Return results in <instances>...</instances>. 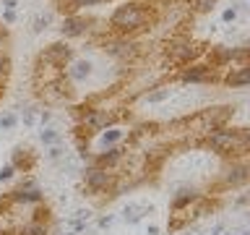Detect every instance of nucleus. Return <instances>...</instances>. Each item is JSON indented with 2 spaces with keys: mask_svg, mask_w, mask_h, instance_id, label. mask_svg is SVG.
Wrapping results in <instances>:
<instances>
[{
  "mask_svg": "<svg viewBox=\"0 0 250 235\" xmlns=\"http://www.w3.org/2000/svg\"><path fill=\"white\" fill-rule=\"evenodd\" d=\"M208 146L219 154L248 152V133L245 131H214L208 136Z\"/></svg>",
  "mask_w": 250,
  "mask_h": 235,
  "instance_id": "f03ea898",
  "label": "nucleus"
},
{
  "mask_svg": "<svg viewBox=\"0 0 250 235\" xmlns=\"http://www.w3.org/2000/svg\"><path fill=\"white\" fill-rule=\"evenodd\" d=\"M109 120H112V115H107V110H86L83 115L86 128H104Z\"/></svg>",
  "mask_w": 250,
  "mask_h": 235,
  "instance_id": "39448f33",
  "label": "nucleus"
},
{
  "mask_svg": "<svg viewBox=\"0 0 250 235\" xmlns=\"http://www.w3.org/2000/svg\"><path fill=\"white\" fill-rule=\"evenodd\" d=\"M248 81H250V70H248V66L232 70V73L227 76V84H232V86H248Z\"/></svg>",
  "mask_w": 250,
  "mask_h": 235,
  "instance_id": "9b49d317",
  "label": "nucleus"
},
{
  "mask_svg": "<svg viewBox=\"0 0 250 235\" xmlns=\"http://www.w3.org/2000/svg\"><path fill=\"white\" fill-rule=\"evenodd\" d=\"M120 139H123V131H117V128H109V131L102 133V144H104V146H112Z\"/></svg>",
  "mask_w": 250,
  "mask_h": 235,
  "instance_id": "ddd939ff",
  "label": "nucleus"
},
{
  "mask_svg": "<svg viewBox=\"0 0 250 235\" xmlns=\"http://www.w3.org/2000/svg\"><path fill=\"white\" fill-rule=\"evenodd\" d=\"M146 21H148V11L144 5H136V3L120 5L112 13V19H109V24H112L117 31H136V29L144 26Z\"/></svg>",
  "mask_w": 250,
  "mask_h": 235,
  "instance_id": "f257e3e1",
  "label": "nucleus"
},
{
  "mask_svg": "<svg viewBox=\"0 0 250 235\" xmlns=\"http://www.w3.org/2000/svg\"><path fill=\"white\" fill-rule=\"evenodd\" d=\"M13 178V164H5L3 170H0V183H3V180H11Z\"/></svg>",
  "mask_w": 250,
  "mask_h": 235,
  "instance_id": "6ab92c4d",
  "label": "nucleus"
},
{
  "mask_svg": "<svg viewBox=\"0 0 250 235\" xmlns=\"http://www.w3.org/2000/svg\"><path fill=\"white\" fill-rule=\"evenodd\" d=\"M55 139H58V136H55L52 131H42V141H44V144H52Z\"/></svg>",
  "mask_w": 250,
  "mask_h": 235,
  "instance_id": "4be33fe9",
  "label": "nucleus"
},
{
  "mask_svg": "<svg viewBox=\"0 0 250 235\" xmlns=\"http://www.w3.org/2000/svg\"><path fill=\"white\" fill-rule=\"evenodd\" d=\"M3 3H5V8H8V11H13V8H16V3H19V0H3Z\"/></svg>",
  "mask_w": 250,
  "mask_h": 235,
  "instance_id": "5701e85b",
  "label": "nucleus"
},
{
  "mask_svg": "<svg viewBox=\"0 0 250 235\" xmlns=\"http://www.w3.org/2000/svg\"><path fill=\"white\" fill-rule=\"evenodd\" d=\"M107 50L112 55H117V58H130V55L136 52V45L133 42H109Z\"/></svg>",
  "mask_w": 250,
  "mask_h": 235,
  "instance_id": "9d476101",
  "label": "nucleus"
},
{
  "mask_svg": "<svg viewBox=\"0 0 250 235\" xmlns=\"http://www.w3.org/2000/svg\"><path fill=\"white\" fill-rule=\"evenodd\" d=\"M120 157H123L120 149H109L107 154H102V157H99V164H115L117 160H120Z\"/></svg>",
  "mask_w": 250,
  "mask_h": 235,
  "instance_id": "4468645a",
  "label": "nucleus"
},
{
  "mask_svg": "<svg viewBox=\"0 0 250 235\" xmlns=\"http://www.w3.org/2000/svg\"><path fill=\"white\" fill-rule=\"evenodd\" d=\"M89 70H91V66L86 60H78V63H73V68L68 70V76L70 78H86L89 76Z\"/></svg>",
  "mask_w": 250,
  "mask_h": 235,
  "instance_id": "f8f14e48",
  "label": "nucleus"
},
{
  "mask_svg": "<svg viewBox=\"0 0 250 235\" xmlns=\"http://www.w3.org/2000/svg\"><path fill=\"white\" fill-rule=\"evenodd\" d=\"M21 235H44V225H39V222H34V225L23 227V230H21Z\"/></svg>",
  "mask_w": 250,
  "mask_h": 235,
  "instance_id": "2eb2a0df",
  "label": "nucleus"
},
{
  "mask_svg": "<svg viewBox=\"0 0 250 235\" xmlns=\"http://www.w3.org/2000/svg\"><path fill=\"white\" fill-rule=\"evenodd\" d=\"M198 52H201V50L190 42V39H175V42L167 45V55H169L175 63H188L190 58H195Z\"/></svg>",
  "mask_w": 250,
  "mask_h": 235,
  "instance_id": "7ed1b4c3",
  "label": "nucleus"
},
{
  "mask_svg": "<svg viewBox=\"0 0 250 235\" xmlns=\"http://www.w3.org/2000/svg\"><path fill=\"white\" fill-rule=\"evenodd\" d=\"M208 78H214V70L203 66H193L183 73V81H208Z\"/></svg>",
  "mask_w": 250,
  "mask_h": 235,
  "instance_id": "6e6552de",
  "label": "nucleus"
},
{
  "mask_svg": "<svg viewBox=\"0 0 250 235\" xmlns=\"http://www.w3.org/2000/svg\"><path fill=\"white\" fill-rule=\"evenodd\" d=\"M13 125H16V115H3V118H0V128H13Z\"/></svg>",
  "mask_w": 250,
  "mask_h": 235,
  "instance_id": "f3484780",
  "label": "nucleus"
},
{
  "mask_svg": "<svg viewBox=\"0 0 250 235\" xmlns=\"http://www.w3.org/2000/svg\"><path fill=\"white\" fill-rule=\"evenodd\" d=\"M86 183H89L91 191H104V188L112 183V178H109L104 170H86Z\"/></svg>",
  "mask_w": 250,
  "mask_h": 235,
  "instance_id": "423d86ee",
  "label": "nucleus"
},
{
  "mask_svg": "<svg viewBox=\"0 0 250 235\" xmlns=\"http://www.w3.org/2000/svg\"><path fill=\"white\" fill-rule=\"evenodd\" d=\"M167 97H169V92H167V89H162V92L148 94V102H162V99H167Z\"/></svg>",
  "mask_w": 250,
  "mask_h": 235,
  "instance_id": "a211bd4d",
  "label": "nucleus"
},
{
  "mask_svg": "<svg viewBox=\"0 0 250 235\" xmlns=\"http://www.w3.org/2000/svg\"><path fill=\"white\" fill-rule=\"evenodd\" d=\"M86 29H89L86 19H76V16H70V19L62 21V34H65V37H78V34H83Z\"/></svg>",
  "mask_w": 250,
  "mask_h": 235,
  "instance_id": "0eeeda50",
  "label": "nucleus"
},
{
  "mask_svg": "<svg viewBox=\"0 0 250 235\" xmlns=\"http://www.w3.org/2000/svg\"><path fill=\"white\" fill-rule=\"evenodd\" d=\"M13 199L29 204V201H39V199H42V193H39V188L26 186V188H19V191H13Z\"/></svg>",
  "mask_w": 250,
  "mask_h": 235,
  "instance_id": "1a4fd4ad",
  "label": "nucleus"
},
{
  "mask_svg": "<svg viewBox=\"0 0 250 235\" xmlns=\"http://www.w3.org/2000/svg\"><path fill=\"white\" fill-rule=\"evenodd\" d=\"M5 73H8V60L3 58V55H0V81L5 78Z\"/></svg>",
  "mask_w": 250,
  "mask_h": 235,
  "instance_id": "412c9836",
  "label": "nucleus"
},
{
  "mask_svg": "<svg viewBox=\"0 0 250 235\" xmlns=\"http://www.w3.org/2000/svg\"><path fill=\"white\" fill-rule=\"evenodd\" d=\"M234 19V11H232V8H229V11H224V21H232Z\"/></svg>",
  "mask_w": 250,
  "mask_h": 235,
  "instance_id": "b1692460",
  "label": "nucleus"
},
{
  "mask_svg": "<svg viewBox=\"0 0 250 235\" xmlns=\"http://www.w3.org/2000/svg\"><path fill=\"white\" fill-rule=\"evenodd\" d=\"M193 5L198 8V11H211V8L216 5V0H193Z\"/></svg>",
  "mask_w": 250,
  "mask_h": 235,
  "instance_id": "dca6fc26",
  "label": "nucleus"
},
{
  "mask_svg": "<svg viewBox=\"0 0 250 235\" xmlns=\"http://www.w3.org/2000/svg\"><path fill=\"white\" fill-rule=\"evenodd\" d=\"M47 24H50V16H39L37 24H34V29H37V31H42V29L47 26Z\"/></svg>",
  "mask_w": 250,
  "mask_h": 235,
  "instance_id": "aec40b11",
  "label": "nucleus"
},
{
  "mask_svg": "<svg viewBox=\"0 0 250 235\" xmlns=\"http://www.w3.org/2000/svg\"><path fill=\"white\" fill-rule=\"evenodd\" d=\"M42 60L47 63V66H52V68H62L70 60V50L65 45H52V47H47V52L42 55Z\"/></svg>",
  "mask_w": 250,
  "mask_h": 235,
  "instance_id": "20e7f679",
  "label": "nucleus"
}]
</instances>
